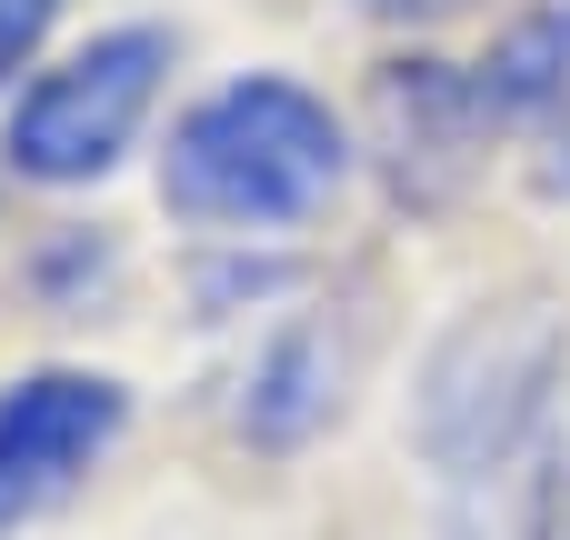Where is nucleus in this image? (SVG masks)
<instances>
[{
	"instance_id": "11",
	"label": "nucleus",
	"mask_w": 570,
	"mask_h": 540,
	"mask_svg": "<svg viewBox=\"0 0 570 540\" xmlns=\"http://www.w3.org/2000/svg\"><path fill=\"white\" fill-rule=\"evenodd\" d=\"M351 10H361L371 30H411V40H421V30H441V20H461V10H481V0H351Z\"/></svg>"
},
{
	"instance_id": "1",
	"label": "nucleus",
	"mask_w": 570,
	"mask_h": 540,
	"mask_svg": "<svg viewBox=\"0 0 570 540\" xmlns=\"http://www.w3.org/2000/svg\"><path fill=\"white\" fill-rule=\"evenodd\" d=\"M351 120L291 80V70H240L220 90H200L180 120H170V150H160V200L190 220V230H220V240H271V230H301L341 200L351 180Z\"/></svg>"
},
{
	"instance_id": "7",
	"label": "nucleus",
	"mask_w": 570,
	"mask_h": 540,
	"mask_svg": "<svg viewBox=\"0 0 570 540\" xmlns=\"http://www.w3.org/2000/svg\"><path fill=\"white\" fill-rule=\"evenodd\" d=\"M471 70H481V90H491V110H501L511 130H541L551 110H570V0L511 10Z\"/></svg>"
},
{
	"instance_id": "9",
	"label": "nucleus",
	"mask_w": 570,
	"mask_h": 540,
	"mask_svg": "<svg viewBox=\"0 0 570 540\" xmlns=\"http://www.w3.org/2000/svg\"><path fill=\"white\" fill-rule=\"evenodd\" d=\"M50 30H60V0H0V90L50 50Z\"/></svg>"
},
{
	"instance_id": "5",
	"label": "nucleus",
	"mask_w": 570,
	"mask_h": 540,
	"mask_svg": "<svg viewBox=\"0 0 570 540\" xmlns=\"http://www.w3.org/2000/svg\"><path fill=\"white\" fill-rule=\"evenodd\" d=\"M130 431V391L110 371H20L0 381V531H30L50 521Z\"/></svg>"
},
{
	"instance_id": "6",
	"label": "nucleus",
	"mask_w": 570,
	"mask_h": 540,
	"mask_svg": "<svg viewBox=\"0 0 570 540\" xmlns=\"http://www.w3.org/2000/svg\"><path fill=\"white\" fill-rule=\"evenodd\" d=\"M351 381H361V331H351V311H291V321H271L261 331V351L240 361V381H230V431L250 441V451H301V441H321L341 411H351Z\"/></svg>"
},
{
	"instance_id": "4",
	"label": "nucleus",
	"mask_w": 570,
	"mask_h": 540,
	"mask_svg": "<svg viewBox=\"0 0 570 540\" xmlns=\"http://www.w3.org/2000/svg\"><path fill=\"white\" fill-rule=\"evenodd\" d=\"M491 140H511V120L491 110V90H481L471 60L401 50L361 90V150H371V170L391 180L401 210H451L491 170Z\"/></svg>"
},
{
	"instance_id": "8",
	"label": "nucleus",
	"mask_w": 570,
	"mask_h": 540,
	"mask_svg": "<svg viewBox=\"0 0 570 540\" xmlns=\"http://www.w3.org/2000/svg\"><path fill=\"white\" fill-rule=\"evenodd\" d=\"M561 481L570 461L541 441L481 481H451L441 491V540H561Z\"/></svg>"
},
{
	"instance_id": "10",
	"label": "nucleus",
	"mask_w": 570,
	"mask_h": 540,
	"mask_svg": "<svg viewBox=\"0 0 570 540\" xmlns=\"http://www.w3.org/2000/svg\"><path fill=\"white\" fill-rule=\"evenodd\" d=\"M531 190H541V200H570V110H551V120L531 130Z\"/></svg>"
},
{
	"instance_id": "3",
	"label": "nucleus",
	"mask_w": 570,
	"mask_h": 540,
	"mask_svg": "<svg viewBox=\"0 0 570 540\" xmlns=\"http://www.w3.org/2000/svg\"><path fill=\"white\" fill-rule=\"evenodd\" d=\"M170 70H180V40L160 20H110L80 50H60L50 70H30L20 100H10V130H0L10 180H30V190H90V180H110L140 150Z\"/></svg>"
},
{
	"instance_id": "2",
	"label": "nucleus",
	"mask_w": 570,
	"mask_h": 540,
	"mask_svg": "<svg viewBox=\"0 0 570 540\" xmlns=\"http://www.w3.org/2000/svg\"><path fill=\"white\" fill-rule=\"evenodd\" d=\"M570 381V311L521 281V291H491L471 311L441 321V341L421 351V381H411V451L451 481H481L521 451L551 441V411H561Z\"/></svg>"
}]
</instances>
